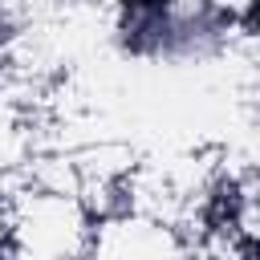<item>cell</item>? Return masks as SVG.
<instances>
[{
  "instance_id": "cell-1",
  "label": "cell",
  "mask_w": 260,
  "mask_h": 260,
  "mask_svg": "<svg viewBox=\"0 0 260 260\" xmlns=\"http://www.w3.org/2000/svg\"><path fill=\"white\" fill-rule=\"evenodd\" d=\"M126 4V12L134 16V24H146V20H154L158 12H167L175 0H122Z\"/></svg>"
}]
</instances>
